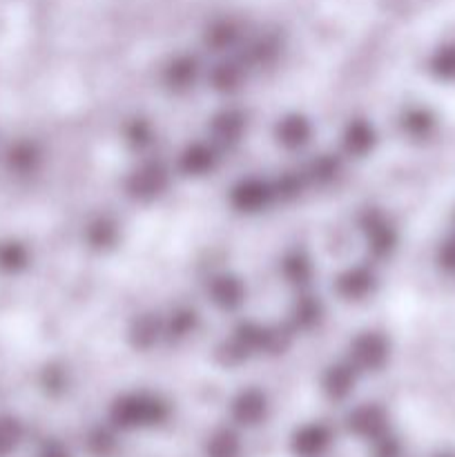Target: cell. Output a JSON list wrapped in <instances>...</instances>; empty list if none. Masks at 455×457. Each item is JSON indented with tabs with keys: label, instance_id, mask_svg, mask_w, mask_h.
I'll return each mask as SVG.
<instances>
[{
	"label": "cell",
	"instance_id": "cell-1",
	"mask_svg": "<svg viewBox=\"0 0 455 457\" xmlns=\"http://www.w3.org/2000/svg\"><path fill=\"white\" fill-rule=\"evenodd\" d=\"M294 333L288 326L244 320L217 346V361L223 366H241L266 355H281L293 344Z\"/></svg>",
	"mask_w": 455,
	"mask_h": 457
},
{
	"label": "cell",
	"instance_id": "cell-2",
	"mask_svg": "<svg viewBox=\"0 0 455 457\" xmlns=\"http://www.w3.org/2000/svg\"><path fill=\"white\" fill-rule=\"evenodd\" d=\"M170 418V404L152 391L120 393L110 404V424L114 431H141L161 427Z\"/></svg>",
	"mask_w": 455,
	"mask_h": 457
},
{
	"label": "cell",
	"instance_id": "cell-3",
	"mask_svg": "<svg viewBox=\"0 0 455 457\" xmlns=\"http://www.w3.org/2000/svg\"><path fill=\"white\" fill-rule=\"evenodd\" d=\"M174 168H170L163 159L143 156L141 163L134 165L123 181V192L129 201L141 205L156 204L161 196L168 195L172 183Z\"/></svg>",
	"mask_w": 455,
	"mask_h": 457
},
{
	"label": "cell",
	"instance_id": "cell-4",
	"mask_svg": "<svg viewBox=\"0 0 455 457\" xmlns=\"http://www.w3.org/2000/svg\"><path fill=\"white\" fill-rule=\"evenodd\" d=\"M357 230H360L366 250L375 263L388 262L400 248V230L382 208L368 205L361 210L357 214Z\"/></svg>",
	"mask_w": 455,
	"mask_h": 457
},
{
	"label": "cell",
	"instance_id": "cell-5",
	"mask_svg": "<svg viewBox=\"0 0 455 457\" xmlns=\"http://www.w3.org/2000/svg\"><path fill=\"white\" fill-rule=\"evenodd\" d=\"M226 201L232 212L241 214V217H259V214L268 212L275 204H279L275 179L244 174L228 187Z\"/></svg>",
	"mask_w": 455,
	"mask_h": 457
},
{
	"label": "cell",
	"instance_id": "cell-6",
	"mask_svg": "<svg viewBox=\"0 0 455 457\" xmlns=\"http://www.w3.org/2000/svg\"><path fill=\"white\" fill-rule=\"evenodd\" d=\"M393 357V342L384 330L366 328L360 330L348 342L346 360L360 370V375L382 373Z\"/></svg>",
	"mask_w": 455,
	"mask_h": 457
},
{
	"label": "cell",
	"instance_id": "cell-7",
	"mask_svg": "<svg viewBox=\"0 0 455 457\" xmlns=\"http://www.w3.org/2000/svg\"><path fill=\"white\" fill-rule=\"evenodd\" d=\"M379 290V275L370 262L351 263L342 268L333 281V293L343 303H366Z\"/></svg>",
	"mask_w": 455,
	"mask_h": 457
},
{
	"label": "cell",
	"instance_id": "cell-8",
	"mask_svg": "<svg viewBox=\"0 0 455 457\" xmlns=\"http://www.w3.org/2000/svg\"><path fill=\"white\" fill-rule=\"evenodd\" d=\"M223 159V152L210 141L208 137L199 138V141H190L178 150L177 159H174V172L183 179H192V181H201V179L212 177L219 170Z\"/></svg>",
	"mask_w": 455,
	"mask_h": 457
},
{
	"label": "cell",
	"instance_id": "cell-9",
	"mask_svg": "<svg viewBox=\"0 0 455 457\" xmlns=\"http://www.w3.org/2000/svg\"><path fill=\"white\" fill-rule=\"evenodd\" d=\"M203 293L205 299L226 315L241 311L248 302V286L244 277L232 270H214L212 275L205 277Z\"/></svg>",
	"mask_w": 455,
	"mask_h": 457
},
{
	"label": "cell",
	"instance_id": "cell-10",
	"mask_svg": "<svg viewBox=\"0 0 455 457\" xmlns=\"http://www.w3.org/2000/svg\"><path fill=\"white\" fill-rule=\"evenodd\" d=\"M248 112L244 107L226 105L212 114L208 123V138L223 152H235L248 134Z\"/></svg>",
	"mask_w": 455,
	"mask_h": 457
},
{
	"label": "cell",
	"instance_id": "cell-11",
	"mask_svg": "<svg viewBox=\"0 0 455 457\" xmlns=\"http://www.w3.org/2000/svg\"><path fill=\"white\" fill-rule=\"evenodd\" d=\"M379 134L368 116H351L339 132V154L351 161H364L377 150Z\"/></svg>",
	"mask_w": 455,
	"mask_h": 457
},
{
	"label": "cell",
	"instance_id": "cell-12",
	"mask_svg": "<svg viewBox=\"0 0 455 457\" xmlns=\"http://www.w3.org/2000/svg\"><path fill=\"white\" fill-rule=\"evenodd\" d=\"M272 138H275L277 147L284 152L297 154L303 152L315 138V123L303 112H285L272 125Z\"/></svg>",
	"mask_w": 455,
	"mask_h": 457
},
{
	"label": "cell",
	"instance_id": "cell-13",
	"mask_svg": "<svg viewBox=\"0 0 455 457\" xmlns=\"http://www.w3.org/2000/svg\"><path fill=\"white\" fill-rule=\"evenodd\" d=\"M201 76H203V65L194 54H174L172 58L163 62L159 79L165 92L183 96L196 87Z\"/></svg>",
	"mask_w": 455,
	"mask_h": 457
},
{
	"label": "cell",
	"instance_id": "cell-14",
	"mask_svg": "<svg viewBox=\"0 0 455 457\" xmlns=\"http://www.w3.org/2000/svg\"><path fill=\"white\" fill-rule=\"evenodd\" d=\"M397 128H400L401 137L406 141L424 145V143L435 138L437 129H440V116L428 105L413 103V105H406L400 112V116H397Z\"/></svg>",
	"mask_w": 455,
	"mask_h": 457
},
{
	"label": "cell",
	"instance_id": "cell-15",
	"mask_svg": "<svg viewBox=\"0 0 455 457\" xmlns=\"http://www.w3.org/2000/svg\"><path fill=\"white\" fill-rule=\"evenodd\" d=\"M250 67L239 54L235 56H223L219 58L214 65L208 67L205 71V79H208V85L212 92L221 94V96H230V94H236L245 85L250 76Z\"/></svg>",
	"mask_w": 455,
	"mask_h": 457
},
{
	"label": "cell",
	"instance_id": "cell-16",
	"mask_svg": "<svg viewBox=\"0 0 455 457\" xmlns=\"http://www.w3.org/2000/svg\"><path fill=\"white\" fill-rule=\"evenodd\" d=\"M230 418L236 427L254 428L266 422L270 402L268 395L257 386H245L230 400Z\"/></svg>",
	"mask_w": 455,
	"mask_h": 457
},
{
	"label": "cell",
	"instance_id": "cell-17",
	"mask_svg": "<svg viewBox=\"0 0 455 457\" xmlns=\"http://www.w3.org/2000/svg\"><path fill=\"white\" fill-rule=\"evenodd\" d=\"M129 348L138 353H150L163 344V312L141 311L129 320L125 328Z\"/></svg>",
	"mask_w": 455,
	"mask_h": 457
},
{
	"label": "cell",
	"instance_id": "cell-18",
	"mask_svg": "<svg viewBox=\"0 0 455 457\" xmlns=\"http://www.w3.org/2000/svg\"><path fill=\"white\" fill-rule=\"evenodd\" d=\"M346 428L351 431V436L361 437V440H382L384 436H388L386 409L375 404V402H366V404L355 406L346 415Z\"/></svg>",
	"mask_w": 455,
	"mask_h": 457
},
{
	"label": "cell",
	"instance_id": "cell-19",
	"mask_svg": "<svg viewBox=\"0 0 455 457\" xmlns=\"http://www.w3.org/2000/svg\"><path fill=\"white\" fill-rule=\"evenodd\" d=\"M360 370L343 357V360L333 361L324 369L319 378L321 393L328 397L330 402H343L355 393L357 382H360Z\"/></svg>",
	"mask_w": 455,
	"mask_h": 457
},
{
	"label": "cell",
	"instance_id": "cell-20",
	"mask_svg": "<svg viewBox=\"0 0 455 457\" xmlns=\"http://www.w3.org/2000/svg\"><path fill=\"white\" fill-rule=\"evenodd\" d=\"M279 275L284 284L297 293L310 290L312 279H315V262H312L310 253L303 248L285 250L279 262Z\"/></svg>",
	"mask_w": 455,
	"mask_h": 457
},
{
	"label": "cell",
	"instance_id": "cell-21",
	"mask_svg": "<svg viewBox=\"0 0 455 457\" xmlns=\"http://www.w3.org/2000/svg\"><path fill=\"white\" fill-rule=\"evenodd\" d=\"M326 308L321 303L319 297L310 293V290H303V293L297 295V299L293 302L288 311V326L294 335L299 333H310V330L319 328V324L324 321Z\"/></svg>",
	"mask_w": 455,
	"mask_h": 457
},
{
	"label": "cell",
	"instance_id": "cell-22",
	"mask_svg": "<svg viewBox=\"0 0 455 457\" xmlns=\"http://www.w3.org/2000/svg\"><path fill=\"white\" fill-rule=\"evenodd\" d=\"M333 445V431L324 422H308L290 437V449L297 457H321Z\"/></svg>",
	"mask_w": 455,
	"mask_h": 457
},
{
	"label": "cell",
	"instance_id": "cell-23",
	"mask_svg": "<svg viewBox=\"0 0 455 457\" xmlns=\"http://www.w3.org/2000/svg\"><path fill=\"white\" fill-rule=\"evenodd\" d=\"M83 241L92 253H110L120 241V223L112 214H94L83 228Z\"/></svg>",
	"mask_w": 455,
	"mask_h": 457
},
{
	"label": "cell",
	"instance_id": "cell-24",
	"mask_svg": "<svg viewBox=\"0 0 455 457\" xmlns=\"http://www.w3.org/2000/svg\"><path fill=\"white\" fill-rule=\"evenodd\" d=\"M303 174H306L308 187H324L335 186L343 174V156L339 152H321V154L312 156L310 161L302 165Z\"/></svg>",
	"mask_w": 455,
	"mask_h": 457
},
{
	"label": "cell",
	"instance_id": "cell-25",
	"mask_svg": "<svg viewBox=\"0 0 455 457\" xmlns=\"http://www.w3.org/2000/svg\"><path fill=\"white\" fill-rule=\"evenodd\" d=\"M201 328V315L192 306H174L172 311L163 315V344L187 342L194 337Z\"/></svg>",
	"mask_w": 455,
	"mask_h": 457
},
{
	"label": "cell",
	"instance_id": "cell-26",
	"mask_svg": "<svg viewBox=\"0 0 455 457\" xmlns=\"http://www.w3.org/2000/svg\"><path fill=\"white\" fill-rule=\"evenodd\" d=\"M426 71L442 85H455V40L442 43L428 54Z\"/></svg>",
	"mask_w": 455,
	"mask_h": 457
},
{
	"label": "cell",
	"instance_id": "cell-27",
	"mask_svg": "<svg viewBox=\"0 0 455 457\" xmlns=\"http://www.w3.org/2000/svg\"><path fill=\"white\" fill-rule=\"evenodd\" d=\"M156 141L154 125L145 116H132L128 123L123 125V143L136 154H145Z\"/></svg>",
	"mask_w": 455,
	"mask_h": 457
},
{
	"label": "cell",
	"instance_id": "cell-28",
	"mask_svg": "<svg viewBox=\"0 0 455 457\" xmlns=\"http://www.w3.org/2000/svg\"><path fill=\"white\" fill-rule=\"evenodd\" d=\"M241 437L235 428H217L205 442L208 457H241Z\"/></svg>",
	"mask_w": 455,
	"mask_h": 457
},
{
	"label": "cell",
	"instance_id": "cell-29",
	"mask_svg": "<svg viewBox=\"0 0 455 457\" xmlns=\"http://www.w3.org/2000/svg\"><path fill=\"white\" fill-rule=\"evenodd\" d=\"M241 40V31L235 22H217L212 29L205 34V47L214 54L235 52V47Z\"/></svg>",
	"mask_w": 455,
	"mask_h": 457
},
{
	"label": "cell",
	"instance_id": "cell-30",
	"mask_svg": "<svg viewBox=\"0 0 455 457\" xmlns=\"http://www.w3.org/2000/svg\"><path fill=\"white\" fill-rule=\"evenodd\" d=\"M435 263L444 275L455 277V235L446 237L435 250Z\"/></svg>",
	"mask_w": 455,
	"mask_h": 457
},
{
	"label": "cell",
	"instance_id": "cell-31",
	"mask_svg": "<svg viewBox=\"0 0 455 457\" xmlns=\"http://www.w3.org/2000/svg\"><path fill=\"white\" fill-rule=\"evenodd\" d=\"M114 433L107 431V428H98V431H94L92 436H89V449L96 455H107L110 451H114Z\"/></svg>",
	"mask_w": 455,
	"mask_h": 457
},
{
	"label": "cell",
	"instance_id": "cell-32",
	"mask_svg": "<svg viewBox=\"0 0 455 457\" xmlns=\"http://www.w3.org/2000/svg\"><path fill=\"white\" fill-rule=\"evenodd\" d=\"M43 457H70V455H67V451L62 449L61 445H49L47 449H45Z\"/></svg>",
	"mask_w": 455,
	"mask_h": 457
},
{
	"label": "cell",
	"instance_id": "cell-33",
	"mask_svg": "<svg viewBox=\"0 0 455 457\" xmlns=\"http://www.w3.org/2000/svg\"><path fill=\"white\" fill-rule=\"evenodd\" d=\"M433 457H455V451H449V449H446V451H437V453L433 455Z\"/></svg>",
	"mask_w": 455,
	"mask_h": 457
}]
</instances>
